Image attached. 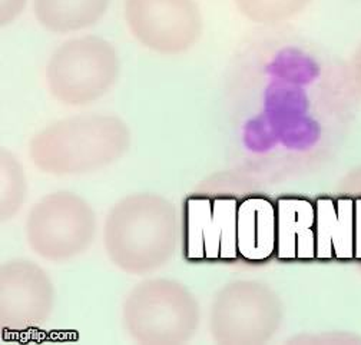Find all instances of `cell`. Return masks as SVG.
I'll use <instances>...</instances> for the list:
<instances>
[{
	"label": "cell",
	"instance_id": "1",
	"mask_svg": "<svg viewBox=\"0 0 361 345\" xmlns=\"http://www.w3.org/2000/svg\"><path fill=\"white\" fill-rule=\"evenodd\" d=\"M264 65L262 112L247 125V141L254 148L281 144L286 148H310L322 135L311 113L312 89L323 80L314 58L295 46H283Z\"/></svg>",
	"mask_w": 361,
	"mask_h": 345
},
{
	"label": "cell",
	"instance_id": "2",
	"mask_svg": "<svg viewBox=\"0 0 361 345\" xmlns=\"http://www.w3.org/2000/svg\"><path fill=\"white\" fill-rule=\"evenodd\" d=\"M183 238L176 206L157 194L119 199L104 224V246L121 271L142 275L165 267Z\"/></svg>",
	"mask_w": 361,
	"mask_h": 345
},
{
	"label": "cell",
	"instance_id": "3",
	"mask_svg": "<svg viewBox=\"0 0 361 345\" xmlns=\"http://www.w3.org/2000/svg\"><path fill=\"white\" fill-rule=\"evenodd\" d=\"M130 146L128 125L114 115H80L56 120L33 135L29 156L44 174L83 175L119 161Z\"/></svg>",
	"mask_w": 361,
	"mask_h": 345
},
{
	"label": "cell",
	"instance_id": "4",
	"mask_svg": "<svg viewBox=\"0 0 361 345\" xmlns=\"http://www.w3.org/2000/svg\"><path fill=\"white\" fill-rule=\"evenodd\" d=\"M198 321L195 296L175 280H145L128 292L122 304L123 328L140 344H184L194 337Z\"/></svg>",
	"mask_w": 361,
	"mask_h": 345
},
{
	"label": "cell",
	"instance_id": "5",
	"mask_svg": "<svg viewBox=\"0 0 361 345\" xmlns=\"http://www.w3.org/2000/svg\"><path fill=\"white\" fill-rule=\"evenodd\" d=\"M119 70V56L112 43L89 34L59 45L47 63L44 79L55 101L65 106H85L114 88Z\"/></svg>",
	"mask_w": 361,
	"mask_h": 345
},
{
	"label": "cell",
	"instance_id": "6",
	"mask_svg": "<svg viewBox=\"0 0 361 345\" xmlns=\"http://www.w3.org/2000/svg\"><path fill=\"white\" fill-rule=\"evenodd\" d=\"M97 234L95 212L82 196L58 191L40 198L29 211L25 237L43 260L61 263L83 253Z\"/></svg>",
	"mask_w": 361,
	"mask_h": 345
},
{
	"label": "cell",
	"instance_id": "7",
	"mask_svg": "<svg viewBox=\"0 0 361 345\" xmlns=\"http://www.w3.org/2000/svg\"><path fill=\"white\" fill-rule=\"evenodd\" d=\"M123 18L130 34L161 55L184 54L202 34L195 0H125Z\"/></svg>",
	"mask_w": 361,
	"mask_h": 345
},
{
	"label": "cell",
	"instance_id": "8",
	"mask_svg": "<svg viewBox=\"0 0 361 345\" xmlns=\"http://www.w3.org/2000/svg\"><path fill=\"white\" fill-rule=\"evenodd\" d=\"M234 196H190L184 202L183 244L187 261H235L237 213Z\"/></svg>",
	"mask_w": 361,
	"mask_h": 345
},
{
	"label": "cell",
	"instance_id": "9",
	"mask_svg": "<svg viewBox=\"0 0 361 345\" xmlns=\"http://www.w3.org/2000/svg\"><path fill=\"white\" fill-rule=\"evenodd\" d=\"M55 304L51 278L27 260H13L0 270V324L4 331L22 332L49 318Z\"/></svg>",
	"mask_w": 361,
	"mask_h": 345
},
{
	"label": "cell",
	"instance_id": "10",
	"mask_svg": "<svg viewBox=\"0 0 361 345\" xmlns=\"http://www.w3.org/2000/svg\"><path fill=\"white\" fill-rule=\"evenodd\" d=\"M216 299L211 327L214 337L225 342L261 341L277 322L276 301L255 284H237Z\"/></svg>",
	"mask_w": 361,
	"mask_h": 345
},
{
	"label": "cell",
	"instance_id": "11",
	"mask_svg": "<svg viewBox=\"0 0 361 345\" xmlns=\"http://www.w3.org/2000/svg\"><path fill=\"white\" fill-rule=\"evenodd\" d=\"M315 205V260H354V199L320 196Z\"/></svg>",
	"mask_w": 361,
	"mask_h": 345
},
{
	"label": "cell",
	"instance_id": "12",
	"mask_svg": "<svg viewBox=\"0 0 361 345\" xmlns=\"http://www.w3.org/2000/svg\"><path fill=\"white\" fill-rule=\"evenodd\" d=\"M277 208V249L281 261L315 260V205L300 196H281Z\"/></svg>",
	"mask_w": 361,
	"mask_h": 345
},
{
	"label": "cell",
	"instance_id": "13",
	"mask_svg": "<svg viewBox=\"0 0 361 345\" xmlns=\"http://www.w3.org/2000/svg\"><path fill=\"white\" fill-rule=\"evenodd\" d=\"M237 246L240 258L264 263L277 249V208L265 196H248L238 205Z\"/></svg>",
	"mask_w": 361,
	"mask_h": 345
},
{
	"label": "cell",
	"instance_id": "14",
	"mask_svg": "<svg viewBox=\"0 0 361 345\" xmlns=\"http://www.w3.org/2000/svg\"><path fill=\"white\" fill-rule=\"evenodd\" d=\"M111 0H33L37 23L52 33H73L95 26Z\"/></svg>",
	"mask_w": 361,
	"mask_h": 345
},
{
	"label": "cell",
	"instance_id": "15",
	"mask_svg": "<svg viewBox=\"0 0 361 345\" xmlns=\"http://www.w3.org/2000/svg\"><path fill=\"white\" fill-rule=\"evenodd\" d=\"M26 195V180L19 161L6 149L0 158V217L12 220L20 211Z\"/></svg>",
	"mask_w": 361,
	"mask_h": 345
},
{
	"label": "cell",
	"instance_id": "16",
	"mask_svg": "<svg viewBox=\"0 0 361 345\" xmlns=\"http://www.w3.org/2000/svg\"><path fill=\"white\" fill-rule=\"evenodd\" d=\"M311 0H235L241 15L255 23L274 25L295 18Z\"/></svg>",
	"mask_w": 361,
	"mask_h": 345
},
{
	"label": "cell",
	"instance_id": "17",
	"mask_svg": "<svg viewBox=\"0 0 361 345\" xmlns=\"http://www.w3.org/2000/svg\"><path fill=\"white\" fill-rule=\"evenodd\" d=\"M26 4L27 0H0V23L2 26L16 20L26 8Z\"/></svg>",
	"mask_w": 361,
	"mask_h": 345
},
{
	"label": "cell",
	"instance_id": "18",
	"mask_svg": "<svg viewBox=\"0 0 361 345\" xmlns=\"http://www.w3.org/2000/svg\"><path fill=\"white\" fill-rule=\"evenodd\" d=\"M354 260H361V198L354 199Z\"/></svg>",
	"mask_w": 361,
	"mask_h": 345
},
{
	"label": "cell",
	"instance_id": "19",
	"mask_svg": "<svg viewBox=\"0 0 361 345\" xmlns=\"http://www.w3.org/2000/svg\"><path fill=\"white\" fill-rule=\"evenodd\" d=\"M353 68H354V79H355V83L358 86V89L361 91V46L358 48L355 56H354V63H353Z\"/></svg>",
	"mask_w": 361,
	"mask_h": 345
}]
</instances>
